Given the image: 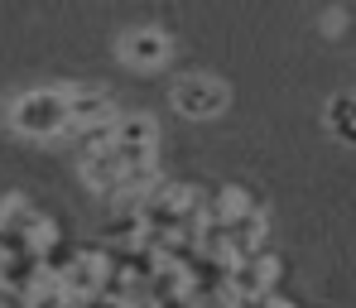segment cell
<instances>
[{
    "mask_svg": "<svg viewBox=\"0 0 356 308\" xmlns=\"http://www.w3.org/2000/svg\"><path fill=\"white\" fill-rule=\"evenodd\" d=\"M169 102H174V111L183 121H212V116H222V111L232 106V92H227V82L212 77V72H188V77L174 82Z\"/></svg>",
    "mask_w": 356,
    "mask_h": 308,
    "instance_id": "2",
    "label": "cell"
},
{
    "mask_svg": "<svg viewBox=\"0 0 356 308\" xmlns=\"http://www.w3.org/2000/svg\"><path fill=\"white\" fill-rule=\"evenodd\" d=\"M10 130L24 140L67 135V92L63 87H29L10 102Z\"/></svg>",
    "mask_w": 356,
    "mask_h": 308,
    "instance_id": "1",
    "label": "cell"
},
{
    "mask_svg": "<svg viewBox=\"0 0 356 308\" xmlns=\"http://www.w3.org/2000/svg\"><path fill=\"white\" fill-rule=\"evenodd\" d=\"M327 125H332V135H337V140L356 145V92L332 97V106H327Z\"/></svg>",
    "mask_w": 356,
    "mask_h": 308,
    "instance_id": "7",
    "label": "cell"
},
{
    "mask_svg": "<svg viewBox=\"0 0 356 308\" xmlns=\"http://www.w3.org/2000/svg\"><path fill=\"white\" fill-rule=\"evenodd\" d=\"M67 92V125H92V121H116V102L102 87H63Z\"/></svg>",
    "mask_w": 356,
    "mask_h": 308,
    "instance_id": "6",
    "label": "cell"
},
{
    "mask_svg": "<svg viewBox=\"0 0 356 308\" xmlns=\"http://www.w3.org/2000/svg\"><path fill=\"white\" fill-rule=\"evenodd\" d=\"M174 54V44H169V34L164 29H149V24H140V29H125L116 39V58L125 67H135V72H154V67H164Z\"/></svg>",
    "mask_w": 356,
    "mask_h": 308,
    "instance_id": "3",
    "label": "cell"
},
{
    "mask_svg": "<svg viewBox=\"0 0 356 308\" xmlns=\"http://www.w3.org/2000/svg\"><path fill=\"white\" fill-rule=\"evenodd\" d=\"M222 227H227V241H232V260H236V255H255V250H265V236H270V232H265V212H260L255 202L241 207V212H232Z\"/></svg>",
    "mask_w": 356,
    "mask_h": 308,
    "instance_id": "5",
    "label": "cell"
},
{
    "mask_svg": "<svg viewBox=\"0 0 356 308\" xmlns=\"http://www.w3.org/2000/svg\"><path fill=\"white\" fill-rule=\"evenodd\" d=\"M120 179H125V164H120L116 149H111V140L82 154V184L92 188V193H102V197H116V193H120Z\"/></svg>",
    "mask_w": 356,
    "mask_h": 308,
    "instance_id": "4",
    "label": "cell"
}]
</instances>
